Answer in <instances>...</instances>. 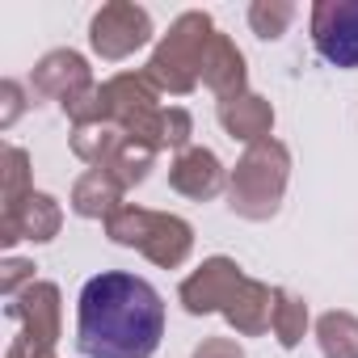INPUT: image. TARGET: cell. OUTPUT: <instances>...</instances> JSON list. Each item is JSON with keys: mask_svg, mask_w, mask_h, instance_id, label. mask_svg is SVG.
<instances>
[{"mask_svg": "<svg viewBox=\"0 0 358 358\" xmlns=\"http://www.w3.org/2000/svg\"><path fill=\"white\" fill-rule=\"evenodd\" d=\"M164 337V299L148 278L106 270L76 299V345L85 358H152Z\"/></svg>", "mask_w": 358, "mask_h": 358, "instance_id": "cell-1", "label": "cell"}, {"mask_svg": "<svg viewBox=\"0 0 358 358\" xmlns=\"http://www.w3.org/2000/svg\"><path fill=\"white\" fill-rule=\"evenodd\" d=\"M287 182H291V152H287V143H278L270 135V139L245 148V156L228 173V207L253 224L274 220L282 207Z\"/></svg>", "mask_w": 358, "mask_h": 358, "instance_id": "cell-2", "label": "cell"}, {"mask_svg": "<svg viewBox=\"0 0 358 358\" xmlns=\"http://www.w3.org/2000/svg\"><path fill=\"white\" fill-rule=\"evenodd\" d=\"M211 38H215L211 13L190 9V13L177 17V22L169 26V34L156 43V51H152V59H148L143 72L152 76V85H156L160 93L186 97V93H194V89L203 85V59H207Z\"/></svg>", "mask_w": 358, "mask_h": 358, "instance_id": "cell-3", "label": "cell"}, {"mask_svg": "<svg viewBox=\"0 0 358 358\" xmlns=\"http://www.w3.org/2000/svg\"><path fill=\"white\" fill-rule=\"evenodd\" d=\"M106 236L114 245L139 249L152 266L160 270H177L190 249H194V228L182 215H169V211H148V207H131L122 203L110 220H106Z\"/></svg>", "mask_w": 358, "mask_h": 358, "instance_id": "cell-4", "label": "cell"}, {"mask_svg": "<svg viewBox=\"0 0 358 358\" xmlns=\"http://www.w3.org/2000/svg\"><path fill=\"white\" fill-rule=\"evenodd\" d=\"M89 43L106 64H118L152 43V13L131 5V0H110L89 22Z\"/></svg>", "mask_w": 358, "mask_h": 358, "instance_id": "cell-5", "label": "cell"}, {"mask_svg": "<svg viewBox=\"0 0 358 358\" xmlns=\"http://www.w3.org/2000/svg\"><path fill=\"white\" fill-rule=\"evenodd\" d=\"M312 47L333 68H358V0H316Z\"/></svg>", "mask_w": 358, "mask_h": 358, "instance_id": "cell-6", "label": "cell"}, {"mask_svg": "<svg viewBox=\"0 0 358 358\" xmlns=\"http://www.w3.org/2000/svg\"><path fill=\"white\" fill-rule=\"evenodd\" d=\"M245 270L232 257H207L186 282H182V303L190 316H207V312H228V303L236 299V291L245 287Z\"/></svg>", "mask_w": 358, "mask_h": 358, "instance_id": "cell-7", "label": "cell"}, {"mask_svg": "<svg viewBox=\"0 0 358 358\" xmlns=\"http://www.w3.org/2000/svg\"><path fill=\"white\" fill-rule=\"evenodd\" d=\"M93 89H97V80H93V68H89V59H85L80 51L59 47V51H47V55L34 64V93L59 101L64 110L76 106V101H80L85 93H93Z\"/></svg>", "mask_w": 358, "mask_h": 358, "instance_id": "cell-8", "label": "cell"}, {"mask_svg": "<svg viewBox=\"0 0 358 358\" xmlns=\"http://www.w3.org/2000/svg\"><path fill=\"white\" fill-rule=\"evenodd\" d=\"M17 324H22V337L34 341L38 350H51L55 354V341H59V320H64V303H59V287L55 282H30L22 295L9 299L5 308Z\"/></svg>", "mask_w": 358, "mask_h": 358, "instance_id": "cell-9", "label": "cell"}, {"mask_svg": "<svg viewBox=\"0 0 358 358\" xmlns=\"http://www.w3.org/2000/svg\"><path fill=\"white\" fill-rule=\"evenodd\" d=\"M59 228H64V211H59V203H55L51 194L34 190V194H26L22 203L5 207V215H0V245H9V249H13L17 241L47 245V241L59 236Z\"/></svg>", "mask_w": 358, "mask_h": 358, "instance_id": "cell-10", "label": "cell"}, {"mask_svg": "<svg viewBox=\"0 0 358 358\" xmlns=\"http://www.w3.org/2000/svg\"><path fill=\"white\" fill-rule=\"evenodd\" d=\"M169 186L177 194H186V199L207 203V199H215L228 186V169L220 164V156L211 148H186L169 169Z\"/></svg>", "mask_w": 358, "mask_h": 358, "instance_id": "cell-11", "label": "cell"}, {"mask_svg": "<svg viewBox=\"0 0 358 358\" xmlns=\"http://www.w3.org/2000/svg\"><path fill=\"white\" fill-rule=\"evenodd\" d=\"M203 85L220 97V101H232L241 93H249V68H245V55L241 47L215 30L211 47H207V59H203Z\"/></svg>", "mask_w": 358, "mask_h": 358, "instance_id": "cell-12", "label": "cell"}, {"mask_svg": "<svg viewBox=\"0 0 358 358\" xmlns=\"http://www.w3.org/2000/svg\"><path fill=\"white\" fill-rule=\"evenodd\" d=\"M215 114H220V127L232 139H241L245 148L270 139V131H274V106L266 97H257V93H241L232 101H220Z\"/></svg>", "mask_w": 358, "mask_h": 358, "instance_id": "cell-13", "label": "cell"}, {"mask_svg": "<svg viewBox=\"0 0 358 358\" xmlns=\"http://www.w3.org/2000/svg\"><path fill=\"white\" fill-rule=\"evenodd\" d=\"M274 295L278 287H266L257 278H245V287L236 291V299L228 303L224 320L241 333V337H262L274 324Z\"/></svg>", "mask_w": 358, "mask_h": 358, "instance_id": "cell-14", "label": "cell"}, {"mask_svg": "<svg viewBox=\"0 0 358 358\" xmlns=\"http://www.w3.org/2000/svg\"><path fill=\"white\" fill-rule=\"evenodd\" d=\"M122 186L114 182V177L106 173V169H89V173H80L76 177V186H72V211L80 215V220H110L118 207H122Z\"/></svg>", "mask_w": 358, "mask_h": 358, "instance_id": "cell-15", "label": "cell"}, {"mask_svg": "<svg viewBox=\"0 0 358 358\" xmlns=\"http://www.w3.org/2000/svg\"><path fill=\"white\" fill-rule=\"evenodd\" d=\"M316 341L324 358H358V316L354 312H324L316 320Z\"/></svg>", "mask_w": 358, "mask_h": 358, "instance_id": "cell-16", "label": "cell"}, {"mask_svg": "<svg viewBox=\"0 0 358 358\" xmlns=\"http://www.w3.org/2000/svg\"><path fill=\"white\" fill-rule=\"evenodd\" d=\"M127 135L118 127H106V122H89V127H72V152L89 164V169H106L110 156L118 152Z\"/></svg>", "mask_w": 358, "mask_h": 358, "instance_id": "cell-17", "label": "cell"}, {"mask_svg": "<svg viewBox=\"0 0 358 358\" xmlns=\"http://www.w3.org/2000/svg\"><path fill=\"white\" fill-rule=\"evenodd\" d=\"M152 160H156V148H148V143H135V139H122V143H118V152L110 156L106 173L114 177V182H118L122 190H131V186L148 182Z\"/></svg>", "mask_w": 358, "mask_h": 358, "instance_id": "cell-18", "label": "cell"}, {"mask_svg": "<svg viewBox=\"0 0 358 358\" xmlns=\"http://www.w3.org/2000/svg\"><path fill=\"white\" fill-rule=\"evenodd\" d=\"M270 329H274L282 350H295L303 341V333H308V303L278 287V295H274V324Z\"/></svg>", "mask_w": 358, "mask_h": 358, "instance_id": "cell-19", "label": "cell"}, {"mask_svg": "<svg viewBox=\"0 0 358 358\" xmlns=\"http://www.w3.org/2000/svg\"><path fill=\"white\" fill-rule=\"evenodd\" d=\"M26 194H34V186H30V156H26V148L9 143L5 156H0V199H5V207H13Z\"/></svg>", "mask_w": 358, "mask_h": 358, "instance_id": "cell-20", "label": "cell"}, {"mask_svg": "<svg viewBox=\"0 0 358 358\" xmlns=\"http://www.w3.org/2000/svg\"><path fill=\"white\" fill-rule=\"evenodd\" d=\"M291 22H295V5H291V0H253V5H249V26L266 43L282 38Z\"/></svg>", "mask_w": 358, "mask_h": 358, "instance_id": "cell-21", "label": "cell"}, {"mask_svg": "<svg viewBox=\"0 0 358 358\" xmlns=\"http://www.w3.org/2000/svg\"><path fill=\"white\" fill-rule=\"evenodd\" d=\"M190 135H194L190 110H182V106H164V118H160V152H164V148L186 152V148H190Z\"/></svg>", "mask_w": 358, "mask_h": 358, "instance_id": "cell-22", "label": "cell"}, {"mask_svg": "<svg viewBox=\"0 0 358 358\" xmlns=\"http://www.w3.org/2000/svg\"><path fill=\"white\" fill-rule=\"evenodd\" d=\"M30 282H38V278H34V262H26V257H9L5 266H0V295H5V299L22 295Z\"/></svg>", "mask_w": 358, "mask_h": 358, "instance_id": "cell-23", "label": "cell"}, {"mask_svg": "<svg viewBox=\"0 0 358 358\" xmlns=\"http://www.w3.org/2000/svg\"><path fill=\"white\" fill-rule=\"evenodd\" d=\"M22 110H26V89H22V80H5V85H0V127L9 131Z\"/></svg>", "mask_w": 358, "mask_h": 358, "instance_id": "cell-24", "label": "cell"}, {"mask_svg": "<svg viewBox=\"0 0 358 358\" xmlns=\"http://www.w3.org/2000/svg\"><path fill=\"white\" fill-rule=\"evenodd\" d=\"M194 358H245V350H241L232 337H207V341L194 350Z\"/></svg>", "mask_w": 358, "mask_h": 358, "instance_id": "cell-25", "label": "cell"}, {"mask_svg": "<svg viewBox=\"0 0 358 358\" xmlns=\"http://www.w3.org/2000/svg\"><path fill=\"white\" fill-rule=\"evenodd\" d=\"M5 358H55V354H51V350H38L34 341H26V337L17 333V337L9 341V350H5Z\"/></svg>", "mask_w": 358, "mask_h": 358, "instance_id": "cell-26", "label": "cell"}]
</instances>
